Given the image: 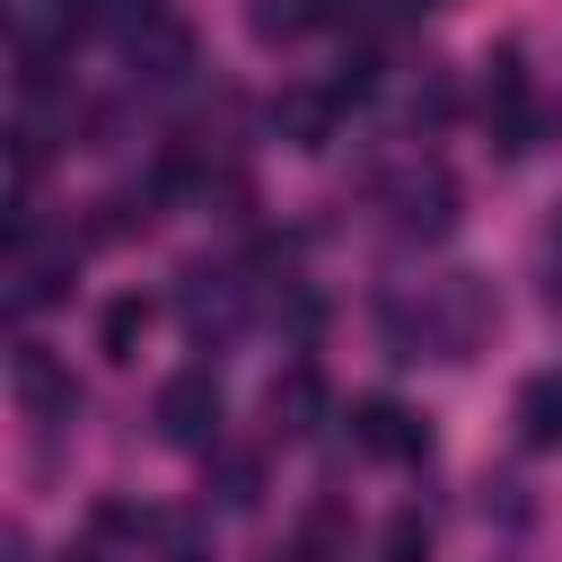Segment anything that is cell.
<instances>
[{"mask_svg":"<svg viewBox=\"0 0 562 562\" xmlns=\"http://www.w3.org/2000/svg\"><path fill=\"white\" fill-rule=\"evenodd\" d=\"M9 395H18L35 422H70V413H79V378H70L44 342H18V351H9Z\"/></svg>","mask_w":562,"mask_h":562,"instance_id":"obj_4","label":"cell"},{"mask_svg":"<svg viewBox=\"0 0 562 562\" xmlns=\"http://www.w3.org/2000/svg\"><path fill=\"white\" fill-rule=\"evenodd\" d=\"M158 439L167 448H220V378L211 369H176L158 386Z\"/></svg>","mask_w":562,"mask_h":562,"instance_id":"obj_2","label":"cell"},{"mask_svg":"<svg viewBox=\"0 0 562 562\" xmlns=\"http://www.w3.org/2000/svg\"><path fill=\"white\" fill-rule=\"evenodd\" d=\"M70 290V246H18V307H53Z\"/></svg>","mask_w":562,"mask_h":562,"instance_id":"obj_10","label":"cell"},{"mask_svg":"<svg viewBox=\"0 0 562 562\" xmlns=\"http://www.w3.org/2000/svg\"><path fill=\"white\" fill-rule=\"evenodd\" d=\"M149 536H158V562H211V536H202V518H193V509L149 518Z\"/></svg>","mask_w":562,"mask_h":562,"instance_id":"obj_15","label":"cell"},{"mask_svg":"<svg viewBox=\"0 0 562 562\" xmlns=\"http://www.w3.org/2000/svg\"><path fill=\"white\" fill-rule=\"evenodd\" d=\"M176 316H184V334H193V342H228V334L246 325V290H237V272L193 263V272H184V290H176Z\"/></svg>","mask_w":562,"mask_h":562,"instance_id":"obj_3","label":"cell"},{"mask_svg":"<svg viewBox=\"0 0 562 562\" xmlns=\"http://www.w3.org/2000/svg\"><path fill=\"white\" fill-rule=\"evenodd\" d=\"M334 105H342L334 88H290V97L272 105V132H281L290 149H325V140H334Z\"/></svg>","mask_w":562,"mask_h":562,"instance_id":"obj_7","label":"cell"},{"mask_svg":"<svg viewBox=\"0 0 562 562\" xmlns=\"http://www.w3.org/2000/svg\"><path fill=\"white\" fill-rule=\"evenodd\" d=\"M70 562H105V553H70Z\"/></svg>","mask_w":562,"mask_h":562,"instance_id":"obj_20","label":"cell"},{"mask_svg":"<svg viewBox=\"0 0 562 562\" xmlns=\"http://www.w3.org/2000/svg\"><path fill=\"white\" fill-rule=\"evenodd\" d=\"M211 492H220V509H255L263 501V465L255 457H220L211 465Z\"/></svg>","mask_w":562,"mask_h":562,"instance_id":"obj_16","label":"cell"},{"mask_svg":"<svg viewBox=\"0 0 562 562\" xmlns=\"http://www.w3.org/2000/svg\"><path fill=\"white\" fill-rule=\"evenodd\" d=\"M553 263H562V211H553Z\"/></svg>","mask_w":562,"mask_h":562,"instance_id":"obj_19","label":"cell"},{"mask_svg":"<svg viewBox=\"0 0 562 562\" xmlns=\"http://www.w3.org/2000/svg\"><path fill=\"white\" fill-rule=\"evenodd\" d=\"M518 439L527 448H562V378L553 369L518 386Z\"/></svg>","mask_w":562,"mask_h":562,"instance_id":"obj_12","label":"cell"},{"mask_svg":"<svg viewBox=\"0 0 562 562\" xmlns=\"http://www.w3.org/2000/svg\"><path fill=\"white\" fill-rule=\"evenodd\" d=\"M299 26H307V18H299V0H290V9H255V35H263V44H290Z\"/></svg>","mask_w":562,"mask_h":562,"instance_id":"obj_18","label":"cell"},{"mask_svg":"<svg viewBox=\"0 0 562 562\" xmlns=\"http://www.w3.org/2000/svg\"><path fill=\"white\" fill-rule=\"evenodd\" d=\"M422 9H448V0H422Z\"/></svg>","mask_w":562,"mask_h":562,"instance_id":"obj_21","label":"cell"},{"mask_svg":"<svg viewBox=\"0 0 562 562\" xmlns=\"http://www.w3.org/2000/svg\"><path fill=\"white\" fill-rule=\"evenodd\" d=\"M193 70V35L176 26V18H158V26H140L132 35V79H149V88H176Z\"/></svg>","mask_w":562,"mask_h":562,"instance_id":"obj_6","label":"cell"},{"mask_svg":"<svg viewBox=\"0 0 562 562\" xmlns=\"http://www.w3.org/2000/svg\"><path fill=\"white\" fill-rule=\"evenodd\" d=\"M395 220H404L413 237H448V228H457V184H448V176H404V184H395Z\"/></svg>","mask_w":562,"mask_h":562,"instance_id":"obj_8","label":"cell"},{"mask_svg":"<svg viewBox=\"0 0 562 562\" xmlns=\"http://www.w3.org/2000/svg\"><path fill=\"white\" fill-rule=\"evenodd\" d=\"M263 404H272V430H281V439H307V430L325 422V378H316V369H281Z\"/></svg>","mask_w":562,"mask_h":562,"instance_id":"obj_9","label":"cell"},{"mask_svg":"<svg viewBox=\"0 0 562 562\" xmlns=\"http://www.w3.org/2000/svg\"><path fill=\"white\" fill-rule=\"evenodd\" d=\"M140 334H149V299H114V307L97 316V342H105V360H140Z\"/></svg>","mask_w":562,"mask_h":562,"instance_id":"obj_14","label":"cell"},{"mask_svg":"<svg viewBox=\"0 0 562 562\" xmlns=\"http://www.w3.org/2000/svg\"><path fill=\"white\" fill-rule=\"evenodd\" d=\"M351 439L369 448V457H430V430L395 404V395H369V404H351Z\"/></svg>","mask_w":562,"mask_h":562,"instance_id":"obj_5","label":"cell"},{"mask_svg":"<svg viewBox=\"0 0 562 562\" xmlns=\"http://www.w3.org/2000/svg\"><path fill=\"white\" fill-rule=\"evenodd\" d=\"M88 26H105V0H35L26 9V44H53V53L79 44Z\"/></svg>","mask_w":562,"mask_h":562,"instance_id":"obj_11","label":"cell"},{"mask_svg":"<svg viewBox=\"0 0 562 562\" xmlns=\"http://www.w3.org/2000/svg\"><path fill=\"white\" fill-rule=\"evenodd\" d=\"M483 114H492V140H501V158H527V149L544 140V114L527 105V88H518V97H492Z\"/></svg>","mask_w":562,"mask_h":562,"instance_id":"obj_13","label":"cell"},{"mask_svg":"<svg viewBox=\"0 0 562 562\" xmlns=\"http://www.w3.org/2000/svg\"><path fill=\"white\" fill-rule=\"evenodd\" d=\"M378 553H386V562H430V518H422V509H395Z\"/></svg>","mask_w":562,"mask_h":562,"instance_id":"obj_17","label":"cell"},{"mask_svg":"<svg viewBox=\"0 0 562 562\" xmlns=\"http://www.w3.org/2000/svg\"><path fill=\"white\" fill-rule=\"evenodd\" d=\"M422 334H430L439 360H474L483 334H492V290H483L474 272H448V281L430 290V307H422Z\"/></svg>","mask_w":562,"mask_h":562,"instance_id":"obj_1","label":"cell"}]
</instances>
